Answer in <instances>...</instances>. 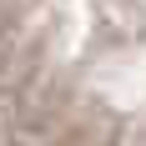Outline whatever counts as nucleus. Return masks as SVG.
Listing matches in <instances>:
<instances>
[]
</instances>
